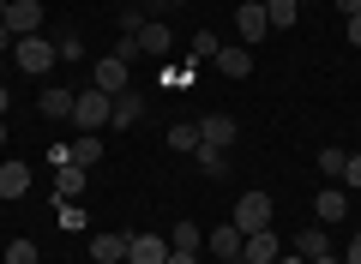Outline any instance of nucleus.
<instances>
[{
	"instance_id": "obj_15",
	"label": "nucleus",
	"mask_w": 361,
	"mask_h": 264,
	"mask_svg": "<svg viewBox=\"0 0 361 264\" xmlns=\"http://www.w3.org/2000/svg\"><path fill=\"white\" fill-rule=\"evenodd\" d=\"M73 96H78V90H61V84H49V90L37 96V108L49 114V120H73Z\"/></svg>"
},
{
	"instance_id": "obj_19",
	"label": "nucleus",
	"mask_w": 361,
	"mask_h": 264,
	"mask_svg": "<svg viewBox=\"0 0 361 264\" xmlns=\"http://www.w3.org/2000/svg\"><path fill=\"white\" fill-rule=\"evenodd\" d=\"M73 163L78 168H97V163H103V139H97V132H78V139H73Z\"/></svg>"
},
{
	"instance_id": "obj_26",
	"label": "nucleus",
	"mask_w": 361,
	"mask_h": 264,
	"mask_svg": "<svg viewBox=\"0 0 361 264\" xmlns=\"http://www.w3.org/2000/svg\"><path fill=\"white\" fill-rule=\"evenodd\" d=\"M217 49H223V42H217V30H199L187 54H193V61H217Z\"/></svg>"
},
{
	"instance_id": "obj_9",
	"label": "nucleus",
	"mask_w": 361,
	"mask_h": 264,
	"mask_svg": "<svg viewBox=\"0 0 361 264\" xmlns=\"http://www.w3.org/2000/svg\"><path fill=\"white\" fill-rule=\"evenodd\" d=\"M241 246H247V234H241L235 222L205 228V252H211V258H241Z\"/></svg>"
},
{
	"instance_id": "obj_1",
	"label": "nucleus",
	"mask_w": 361,
	"mask_h": 264,
	"mask_svg": "<svg viewBox=\"0 0 361 264\" xmlns=\"http://www.w3.org/2000/svg\"><path fill=\"white\" fill-rule=\"evenodd\" d=\"M109 108H115V96H103L97 84L78 90V96H73V126H78V132H103V126H109Z\"/></svg>"
},
{
	"instance_id": "obj_18",
	"label": "nucleus",
	"mask_w": 361,
	"mask_h": 264,
	"mask_svg": "<svg viewBox=\"0 0 361 264\" xmlns=\"http://www.w3.org/2000/svg\"><path fill=\"white\" fill-rule=\"evenodd\" d=\"M90 258L97 264H121L127 258V234H90Z\"/></svg>"
},
{
	"instance_id": "obj_21",
	"label": "nucleus",
	"mask_w": 361,
	"mask_h": 264,
	"mask_svg": "<svg viewBox=\"0 0 361 264\" xmlns=\"http://www.w3.org/2000/svg\"><path fill=\"white\" fill-rule=\"evenodd\" d=\"M193 163H199V175H211V180H217L223 168H229V151H217V144H205V139H199V151H193Z\"/></svg>"
},
{
	"instance_id": "obj_34",
	"label": "nucleus",
	"mask_w": 361,
	"mask_h": 264,
	"mask_svg": "<svg viewBox=\"0 0 361 264\" xmlns=\"http://www.w3.org/2000/svg\"><path fill=\"white\" fill-rule=\"evenodd\" d=\"M169 264H199V252H169Z\"/></svg>"
},
{
	"instance_id": "obj_10",
	"label": "nucleus",
	"mask_w": 361,
	"mask_h": 264,
	"mask_svg": "<svg viewBox=\"0 0 361 264\" xmlns=\"http://www.w3.org/2000/svg\"><path fill=\"white\" fill-rule=\"evenodd\" d=\"M211 66H217L223 78H247V73H253V49H247V42H223Z\"/></svg>"
},
{
	"instance_id": "obj_27",
	"label": "nucleus",
	"mask_w": 361,
	"mask_h": 264,
	"mask_svg": "<svg viewBox=\"0 0 361 264\" xmlns=\"http://www.w3.org/2000/svg\"><path fill=\"white\" fill-rule=\"evenodd\" d=\"M6 264H42L37 258V240H6Z\"/></svg>"
},
{
	"instance_id": "obj_33",
	"label": "nucleus",
	"mask_w": 361,
	"mask_h": 264,
	"mask_svg": "<svg viewBox=\"0 0 361 264\" xmlns=\"http://www.w3.org/2000/svg\"><path fill=\"white\" fill-rule=\"evenodd\" d=\"M331 6H337L343 18H355V13H361V0H331Z\"/></svg>"
},
{
	"instance_id": "obj_38",
	"label": "nucleus",
	"mask_w": 361,
	"mask_h": 264,
	"mask_svg": "<svg viewBox=\"0 0 361 264\" xmlns=\"http://www.w3.org/2000/svg\"><path fill=\"white\" fill-rule=\"evenodd\" d=\"M313 264H343V258H331V252H325V258H313Z\"/></svg>"
},
{
	"instance_id": "obj_4",
	"label": "nucleus",
	"mask_w": 361,
	"mask_h": 264,
	"mask_svg": "<svg viewBox=\"0 0 361 264\" xmlns=\"http://www.w3.org/2000/svg\"><path fill=\"white\" fill-rule=\"evenodd\" d=\"M90 84L103 90V96H121V90H133V73H127V61H121V54H103V61L90 66Z\"/></svg>"
},
{
	"instance_id": "obj_13",
	"label": "nucleus",
	"mask_w": 361,
	"mask_h": 264,
	"mask_svg": "<svg viewBox=\"0 0 361 264\" xmlns=\"http://www.w3.org/2000/svg\"><path fill=\"white\" fill-rule=\"evenodd\" d=\"M313 216H319V222H343V216H349V192L343 187H325L319 199H313Z\"/></svg>"
},
{
	"instance_id": "obj_32",
	"label": "nucleus",
	"mask_w": 361,
	"mask_h": 264,
	"mask_svg": "<svg viewBox=\"0 0 361 264\" xmlns=\"http://www.w3.org/2000/svg\"><path fill=\"white\" fill-rule=\"evenodd\" d=\"M343 264H361V228H355V240H349V252H343Z\"/></svg>"
},
{
	"instance_id": "obj_40",
	"label": "nucleus",
	"mask_w": 361,
	"mask_h": 264,
	"mask_svg": "<svg viewBox=\"0 0 361 264\" xmlns=\"http://www.w3.org/2000/svg\"><path fill=\"white\" fill-rule=\"evenodd\" d=\"M169 6H187V0H169Z\"/></svg>"
},
{
	"instance_id": "obj_20",
	"label": "nucleus",
	"mask_w": 361,
	"mask_h": 264,
	"mask_svg": "<svg viewBox=\"0 0 361 264\" xmlns=\"http://www.w3.org/2000/svg\"><path fill=\"white\" fill-rule=\"evenodd\" d=\"M169 246H175V252H205V228H199V222L169 228Z\"/></svg>"
},
{
	"instance_id": "obj_43",
	"label": "nucleus",
	"mask_w": 361,
	"mask_h": 264,
	"mask_svg": "<svg viewBox=\"0 0 361 264\" xmlns=\"http://www.w3.org/2000/svg\"><path fill=\"white\" fill-rule=\"evenodd\" d=\"M295 6H307V0H295Z\"/></svg>"
},
{
	"instance_id": "obj_12",
	"label": "nucleus",
	"mask_w": 361,
	"mask_h": 264,
	"mask_svg": "<svg viewBox=\"0 0 361 264\" xmlns=\"http://www.w3.org/2000/svg\"><path fill=\"white\" fill-rule=\"evenodd\" d=\"M30 192V168L25 163H0V204H13Z\"/></svg>"
},
{
	"instance_id": "obj_3",
	"label": "nucleus",
	"mask_w": 361,
	"mask_h": 264,
	"mask_svg": "<svg viewBox=\"0 0 361 264\" xmlns=\"http://www.w3.org/2000/svg\"><path fill=\"white\" fill-rule=\"evenodd\" d=\"M271 216H277V210H271L265 192H241V199H235V216H229V222L241 228V234H253V228H271Z\"/></svg>"
},
{
	"instance_id": "obj_37",
	"label": "nucleus",
	"mask_w": 361,
	"mask_h": 264,
	"mask_svg": "<svg viewBox=\"0 0 361 264\" xmlns=\"http://www.w3.org/2000/svg\"><path fill=\"white\" fill-rule=\"evenodd\" d=\"M6 102H13V96H6V84H0V114H6Z\"/></svg>"
},
{
	"instance_id": "obj_29",
	"label": "nucleus",
	"mask_w": 361,
	"mask_h": 264,
	"mask_svg": "<svg viewBox=\"0 0 361 264\" xmlns=\"http://www.w3.org/2000/svg\"><path fill=\"white\" fill-rule=\"evenodd\" d=\"M145 30V6H127V13H121V37H139Z\"/></svg>"
},
{
	"instance_id": "obj_24",
	"label": "nucleus",
	"mask_w": 361,
	"mask_h": 264,
	"mask_svg": "<svg viewBox=\"0 0 361 264\" xmlns=\"http://www.w3.org/2000/svg\"><path fill=\"white\" fill-rule=\"evenodd\" d=\"M265 18H271V30H289L301 18V6L295 0H265Z\"/></svg>"
},
{
	"instance_id": "obj_39",
	"label": "nucleus",
	"mask_w": 361,
	"mask_h": 264,
	"mask_svg": "<svg viewBox=\"0 0 361 264\" xmlns=\"http://www.w3.org/2000/svg\"><path fill=\"white\" fill-rule=\"evenodd\" d=\"M211 264H241V258H211Z\"/></svg>"
},
{
	"instance_id": "obj_35",
	"label": "nucleus",
	"mask_w": 361,
	"mask_h": 264,
	"mask_svg": "<svg viewBox=\"0 0 361 264\" xmlns=\"http://www.w3.org/2000/svg\"><path fill=\"white\" fill-rule=\"evenodd\" d=\"M277 264H307V258H301V252H283V258H277Z\"/></svg>"
},
{
	"instance_id": "obj_30",
	"label": "nucleus",
	"mask_w": 361,
	"mask_h": 264,
	"mask_svg": "<svg viewBox=\"0 0 361 264\" xmlns=\"http://www.w3.org/2000/svg\"><path fill=\"white\" fill-rule=\"evenodd\" d=\"M343 187L361 192V156H349V163H343Z\"/></svg>"
},
{
	"instance_id": "obj_31",
	"label": "nucleus",
	"mask_w": 361,
	"mask_h": 264,
	"mask_svg": "<svg viewBox=\"0 0 361 264\" xmlns=\"http://www.w3.org/2000/svg\"><path fill=\"white\" fill-rule=\"evenodd\" d=\"M343 37L355 42V49H361V13H355V18H343Z\"/></svg>"
},
{
	"instance_id": "obj_5",
	"label": "nucleus",
	"mask_w": 361,
	"mask_h": 264,
	"mask_svg": "<svg viewBox=\"0 0 361 264\" xmlns=\"http://www.w3.org/2000/svg\"><path fill=\"white\" fill-rule=\"evenodd\" d=\"M0 18H6L13 37H37V30H42V0H6Z\"/></svg>"
},
{
	"instance_id": "obj_36",
	"label": "nucleus",
	"mask_w": 361,
	"mask_h": 264,
	"mask_svg": "<svg viewBox=\"0 0 361 264\" xmlns=\"http://www.w3.org/2000/svg\"><path fill=\"white\" fill-rule=\"evenodd\" d=\"M0 151H6V114H0Z\"/></svg>"
},
{
	"instance_id": "obj_6",
	"label": "nucleus",
	"mask_w": 361,
	"mask_h": 264,
	"mask_svg": "<svg viewBox=\"0 0 361 264\" xmlns=\"http://www.w3.org/2000/svg\"><path fill=\"white\" fill-rule=\"evenodd\" d=\"M235 37L253 49V42H265L271 37V18H265V0H247L241 13H235Z\"/></svg>"
},
{
	"instance_id": "obj_14",
	"label": "nucleus",
	"mask_w": 361,
	"mask_h": 264,
	"mask_svg": "<svg viewBox=\"0 0 361 264\" xmlns=\"http://www.w3.org/2000/svg\"><path fill=\"white\" fill-rule=\"evenodd\" d=\"M199 139L217 144V151H229V144H235V120H229V114H205V120H199Z\"/></svg>"
},
{
	"instance_id": "obj_8",
	"label": "nucleus",
	"mask_w": 361,
	"mask_h": 264,
	"mask_svg": "<svg viewBox=\"0 0 361 264\" xmlns=\"http://www.w3.org/2000/svg\"><path fill=\"white\" fill-rule=\"evenodd\" d=\"M139 54H151V61H169V54H175V30H169L163 18H145V30H139Z\"/></svg>"
},
{
	"instance_id": "obj_7",
	"label": "nucleus",
	"mask_w": 361,
	"mask_h": 264,
	"mask_svg": "<svg viewBox=\"0 0 361 264\" xmlns=\"http://www.w3.org/2000/svg\"><path fill=\"white\" fill-rule=\"evenodd\" d=\"M169 234H127V264H169Z\"/></svg>"
},
{
	"instance_id": "obj_22",
	"label": "nucleus",
	"mask_w": 361,
	"mask_h": 264,
	"mask_svg": "<svg viewBox=\"0 0 361 264\" xmlns=\"http://www.w3.org/2000/svg\"><path fill=\"white\" fill-rule=\"evenodd\" d=\"M295 252H301V258H325V252H331V246H325V222L319 228H301V234H295Z\"/></svg>"
},
{
	"instance_id": "obj_25",
	"label": "nucleus",
	"mask_w": 361,
	"mask_h": 264,
	"mask_svg": "<svg viewBox=\"0 0 361 264\" xmlns=\"http://www.w3.org/2000/svg\"><path fill=\"white\" fill-rule=\"evenodd\" d=\"M343 163H349L343 144H325V151H319V175H325V180H343Z\"/></svg>"
},
{
	"instance_id": "obj_17",
	"label": "nucleus",
	"mask_w": 361,
	"mask_h": 264,
	"mask_svg": "<svg viewBox=\"0 0 361 264\" xmlns=\"http://www.w3.org/2000/svg\"><path fill=\"white\" fill-rule=\"evenodd\" d=\"M78 192H85V168H78V163H61V168H54V199L73 204Z\"/></svg>"
},
{
	"instance_id": "obj_41",
	"label": "nucleus",
	"mask_w": 361,
	"mask_h": 264,
	"mask_svg": "<svg viewBox=\"0 0 361 264\" xmlns=\"http://www.w3.org/2000/svg\"><path fill=\"white\" fill-rule=\"evenodd\" d=\"M0 73H6V54H0Z\"/></svg>"
},
{
	"instance_id": "obj_23",
	"label": "nucleus",
	"mask_w": 361,
	"mask_h": 264,
	"mask_svg": "<svg viewBox=\"0 0 361 264\" xmlns=\"http://www.w3.org/2000/svg\"><path fill=\"white\" fill-rule=\"evenodd\" d=\"M163 144H169L175 156H193V151H199V126H169Z\"/></svg>"
},
{
	"instance_id": "obj_42",
	"label": "nucleus",
	"mask_w": 361,
	"mask_h": 264,
	"mask_svg": "<svg viewBox=\"0 0 361 264\" xmlns=\"http://www.w3.org/2000/svg\"><path fill=\"white\" fill-rule=\"evenodd\" d=\"M127 6H145V0H127Z\"/></svg>"
},
{
	"instance_id": "obj_11",
	"label": "nucleus",
	"mask_w": 361,
	"mask_h": 264,
	"mask_svg": "<svg viewBox=\"0 0 361 264\" xmlns=\"http://www.w3.org/2000/svg\"><path fill=\"white\" fill-rule=\"evenodd\" d=\"M277 258H283L277 234H271V228H253V234H247V246H241V264H277Z\"/></svg>"
},
{
	"instance_id": "obj_2",
	"label": "nucleus",
	"mask_w": 361,
	"mask_h": 264,
	"mask_svg": "<svg viewBox=\"0 0 361 264\" xmlns=\"http://www.w3.org/2000/svg\"><path fill=\"white\" fill-rule=\"evenodd\" d=\"M54 61H61V54H54L49 37H18L13 42V66H18V73H30V78H42Z\"/></svg>"
},
{
	"instance_id": "obj_16",
	"label": "nucleus",
	"mask_w": 361,
	"mask_h": 264,
	"mask_svg": "<svg viewBox=\"0 0 361 264\" xmlns=\"http://www.w3.org/2000/svg\"><path fill=\"white\" fill-rule=\"evenodd\" d=\"M139 114H145L139 90H121V96H115V108H109V126H115V132H127V126L139 120Z\"/></svg>"
},
{
	"instance_id": "obj_28",
	"label": "nucleus",
	"mask_w": 361,
	"mask_h": 264,
	"mask_svg": "<svg viewBox=\"0 0 361 264\" xmlns=\"http://www.w3.org/2000/svg\"><path fill=\"white\" fill-rule=\"evenodd\" d=\"M54 54H61V61H85V37H73V30L54 37Z\"/></svg>"
}]
</instances>
